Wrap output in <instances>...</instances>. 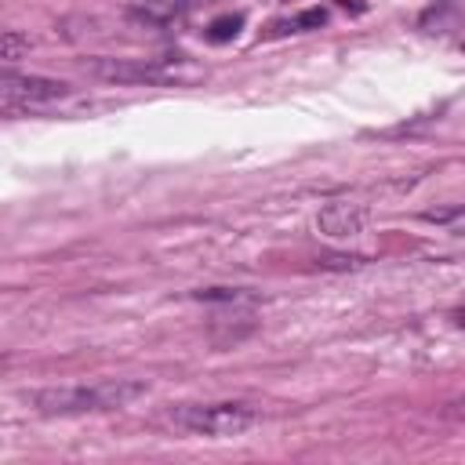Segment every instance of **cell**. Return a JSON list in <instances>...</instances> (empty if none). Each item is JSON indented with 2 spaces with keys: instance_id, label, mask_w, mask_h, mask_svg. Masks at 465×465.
I'll use <instances>...</instances> for the list:
<instances>
[{
  "instance_id": "cell-8",
  "label": "cell",
  "mask_w": 465,
  "mask_h": 465,
  "mask_svg": "<svg viewBox=\"0 0 465 465\" xmlns=\"http://www.w3.org/2000/svg\"><path fill=\"white\" fill-rule=\"evenodd\" d=\"M240 29H243V15H222V18H214V22L207 25V40H211V44H225V40H232Z\"/></svg>"
},
{
  "instance_id": "cell-3",
  "label": "cell",
  "mask_w": 465,
  "mask_h": 465,
  "mask_svg": "<svg viewBox=\"0 0 465 465\" xmlns=\"http://www.w3.org/2000/svg\"><path fill=\"white\" fill-rule=\"evenodd\" d=\"M171 418L200 436H243L247 429H254L262 421L258 407L251 403H203V407H178L171 411Z\"/></svg>"
},
{
  "instance_id": "cell-7",
  "label": "cell",
  "mask_w": 465,
  "mask_h": 465,
  "mask_svg": "<svg viewBox=\"0 0 465 465\" xmlns=\"http://www.w3.org/2000/svg\"><path fill=\"white\" fill-rule=\"evenodd\" d=\"M29 47H33V40L25 33H18V29L0 33V62H18V58H25Z\"/></svg>"
},
{
  "instance_id": "cell-4",
  "label": "cell",
  "mask_w": 465,
  "mask_h": 465,
  "mask_svg": "<svg viewBox=\"0 0 465 465\" xmlns=\"http://www.w3.org/2000/svg\"><path fill=\"white\" fill-rule=\"evenodd\" d=\"M69 87L51 76H18V73H0V98L7 102H51L62 98Z\"/></svg>"
},
{
  "instance_id": "cell-9",
  "label": "cell",
  "mask_w": 465,
  "mask_h": 465,
  "mask_svg": "<svg viewBox=\"0 0 465 465\" xmlns=\"http://www.w3.org/2000/svg\"><path fill=\"white\" fill-rule=\"evenodd\" d=\"M294 22H298V33H309V29L327 25V11H323V7H309V11L294 15Z\"/></svg>"
},
{
  "instance_id": "cell-1",
  "label": "cell",
  "mask_w": 465,
  "mask_h": 465,
  "mask_svg": "<svg viewBox=\"0 0 465 465\" xmlns=\"http://www.w3.org/2000/svg\"><path fill=\"white\" fill-rule=\"evenodd\" d=\"M145 392L142 381L109 378L94 385H62V389H40L33 392V407L44 414H87V411H116L127 407Z\"/></svg>"
},
{
  "instance_id": "cell-6",
  "label": "cell",
  "mask_w": 465,
  "mask_h": 465,
  "mask_svg": "<svg viewBox=\"0 0 465 465\" xmlns=\"http://www.w3.org/2000/svg\"><path fill=\"white\" fill-rule=\"evenodd\" d=\"M200 4H207V0H142V15L149 22H171V18H178Z\"/></svg>"
},
{
  "instance_id": "cell-10",
  "label": "cell",
  "mask_w": 465,
  "mask_h": 465,
  "mask_svg": "<svg viewBox=\"0 0 465 465\" xmlns=\"http://www.w3.org/2000/svg\"><path fill=\"white\" fill-rule=\"evenodd\" d=\"M458 214H461V211H458V207H450V211H429L425 218H429V222H454Z\"/></svg>"
},
{
  "instance_id": "cell-2",
  "label": "cell",
  "mask_w": 465,
  "mask_h": 465,
  "mask_svg": "<svg viewBox=\"0 0 465 465\" xmlns=\"http://www.w3.org/2000/svg\"><path fill=\"white\" fill-rule=\"evenodd\" d=\"M84 73L109 84H193L203 76L185 58H87Z\"/></svg>"
},
{
  "instance_id": "cell-5",
  "label": "cell",
  "mask_w": 465,
  "mask_h": 465,
  "mask_svg": "<svg viewBox=\"0 0 465 465\" xmlns=\"http://www.w3.org/2000/svg\"><path fill=\"white\" fill-rule=\"evenodd\" d=\"M316 225H320V232H327V236H356V232H363V225H367V207L363 203H349V200H331L320 214H316Z\"/></svg>"
},
{
  "instance_id": "cell-11",
  "label": "cell",
  "mask_w": 465,
  "mask_h": 465,
  "mask_svg": "<svg viewBox=\"0 0 465 465\" xmlns=\"http://www.w3.org/2000/svg\"><path fill=\"white\" fill-rule=\"evenodd\" d=\"M338 7H352V11H363V4H360V0H338Z\"/></svg>"
}]
</instances>
